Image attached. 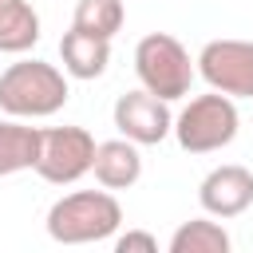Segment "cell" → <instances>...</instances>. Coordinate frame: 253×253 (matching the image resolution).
Returning <instances> with one entry per match:
<instances>
[{
  "mask_svg": "<svg viewBox=\"0 0 253 253\" xmlns=\"http://www.w3.org/2000/svg\"><path fill=\"white\" fill-rule=\"evenodd\" d=\"M123 20H126L123 0H79L75 16H71V28L87 32V36H99V40H115Z\"/></svg>",
  "mask_w": 253,
  "mask_h": 253,
  "instance_id": "obj_14",
  "label": "cell"
},
{
  "mask_svg": "<svg viewBox=\"0 0 253 253\" xmlns=\"http://www.w3.org/2000/svg\"><path fill=\"white\" fill-rule=\"evenodd\" d=\"M40 158V126H28L20 119H0V178L36 170Z\"/></svg>",
  "mask_w": 253,
  "mask_h": 253,
  "instance_id": "obj_11",
  "label": "cell"
},
{
  "mask_svg": "<svg viewBox=\"0 0 253 253\" xmlns=\"http://www.w3.org/2000/svg\"><path fill=\"white\" fill-rule=\"evenodd\" d=\"M71 87L55 63L20 59L0 71V111L12 119H47L63 111Z\"/></svg>",
  "mask_w": 253,
  "mask_h": 253,
  "instance_id": "obj_1",
  "label": "cell"
},
{
  "mask_svg": "<svg viewBox=\"0 0 253 253\" xmlns=\"http://www.w3.org/2000/svg\"><path fill=\"white\" fill-rule=\"evenodd\" d=\"M115 126L123 138L138 142V146H158L166 134H174V115H170V103L150 95L146 87L142 91H126L115 99Z\"/></svg>",
  "mask_w": 253,
  "mask_h": 253,
  "instance_id": "obj_7",
  "label": "cell"
},
{
  "mask_svg": "<svg viewBox=\"0 0 253 253\" xmlns=\"http://www.w3.org/2000/svg\"><path fill=\"white\" fill-rule=\"evenodd\" d=\"M115 253H158V237L146 229H126L123 237H115Z\"/></svg>",
  "mask_w": 253,
  "mask_h": 253,
  "instance_id": "obj_15",
  "label": "cell"
},
{
  "mask_svg": "<svg viewBox=\"0 0 253 253\" xmlns=\"http://www.w3.org/2000/svg\"><path fill=\"white\" fill-rule=\"evenodd\" d=\"M95 138L83 126H47L40 130V158L36 174L51 186H71L95 166Z\"/></svg>",
  "mask_w": 253,
  "mask_h": 253,
  "instance_id": "obj_5",
  "label": "cell"
},
{
  "mask_svg": "<svg viewBox=\"0 0 253 253\" xmlns=\"http://www.w3.org/2000/svg\"><path fill=\"white\" fill-rule=\"evenodd\" d=\"M194 63L210 91H221L229 99H253V40H210Z\"/></svg>",
  "mask_w": 253,
  "mask_h": 253,
  "instance_id": "obj_6",
  "label": "cell"
},
{
  "mask_svg": "<svg viewBox=\"0 0 253 253\" xmlns=\"http://www.w3.org/2000/svg\"><path fill=\"white\" fill-rule=\"evenodd\" d=\"M229 233L225 225L210 221V217H194V221H182L174 233H170V253H229Z\"/></svg>",
  "mask_w": 253,
  "mask_h": 253,
  "instance_id": "obj_13",
  "label": "cell"
},
{
  "mask_svg": "<svg viewBox=\"0 0 253 253\" xmlns=\"http://www.w3.org/2000/svg\"><path fill=\"white\" fill-rule=\"evenodd\" d=\"M91 174L99 178V186L107 190H126L142 178V154H138V142L130 138H107L95 146V166Z\"/></svg>",
  "mask_w": 253,
  "mask_h": 253,
  "instance_id": "obj_9",
  "label": "cell"
},
{
  "mask_svg": "<svg viewBox=\"0 0 253 253\" xmlns=\"http://www.w3.org/2000/svg\"><path fill=\"white\" fill-rule=\"evenodd\" d=\"M123 225V206L115 202V194L103 190H75L63 194L59 202H51L47 210V237L59 245H91V241H107L115 237V229Z\"/></svg>",
  "mask_w": 253,
  "mask_h": 253,
  "instance_id": "obj_2",
  "label": "cell"
},
{
  "mask_svg": "<svg viewBox=\"0 0 253 253\" xmlns=\"http://www.w3.org/2000/svg\"><path fill=\"white\" fill-rule=\"evenodd\" d=\"M198 202L210 217H237L253 206V170L237 166V162H225V166H213L202 186H198Z\"/></svg>",
  "mask_w": 253,
  "mask_h": 253,
  "instance_id": "obj_8",
  "label": "cell"
},
{
  "mask_svg": "<svg viewBox=\"0 0 253 253\" xmlns=\"http://www.w3.org/2000/svg\"><path fill=\"white\" fill-rule=\"evenodd\" d=\"M241 115L237 103L221 91L210 95H194L178 115H174V138L186 154H213L221 146H229L237 138Z\"/></svg>",
  "mask_w": 253,
  "mask_h": 253,
  "instance_id": "obj_3",
  "label": "cell"
},
{
  "mask_svg": "<svg viewBox=\"0 0 253 253\" xmlns=\"http://www.w3.org/2000/svg\"><path fill=\"white\" fill-rule=\"evenodd\" d=\"M194 71H198V67H194V59H190V51H186L170 32H150V36H142V40L134 43V75H138V83H142L150 95L166 99V103L190 95Z\"/></svg>",
  "mask_w": 253,
  "mask_h": 253,
  "instance_id": "obj_4",
  "label": "cell"
},
{
  "mask_svg": "<svg viewBox=\"0 0 253 253\" xmlns=\"http://www.w3.org/2000/svg\"><path fill=\"white\" fill-rule=\"evenodd\" d=\"M59 59H63V71L71 79H99L111 63V40H99V36L71 28L59 40Z\"/></svg>",
  "mask_w": 253,
  "mask_h": 253,
  "instance_id": "obj_10",
  "label": "cell"
},
{
  "mask_svg": "<svg viewBox=\"0 0 253 253\" xmlns=\"http://www.w3.org/2000/svg\"><path fill=\"white\" fill-rule=\"evenodd\" d=\"M40 43V16L28 0H0V51L24 55Z\"/></svg>",
  "mask_w": 253,
  "mask_h": 253,
  "instance_id": "obj_12",
  "label": "cell"
}]
</instances>
